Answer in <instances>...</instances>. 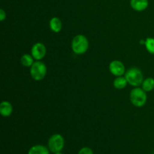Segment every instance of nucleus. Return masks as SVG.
<instances>
[{
  "instance_id": "3",
  "label": "nucleus",
  "mask_w": 154,
  "mask_h": 154,
  "mask_svg": "<svg viewBox=\"0 0 154 154\" xmlns=\"http://www.w3.org/2000/svg\"><path fill=\"white\" fill-rule=\"evenodd\" d=\"M147 92L144 91L142 88L135 87L132 89L130 92L129 98L132 105L138 108L143 107L146 104L147 100Z\"/></svg>"
},
{
  "instance_id": "9",
  "label": "nucleus",
  "mask_w": 154,
  "mask_h": 154,
  "mask_svg": "<svg viewBox=\"0 0 154 154\" xmlns=\"http://www.w3.org/2000/svg\"><path fill=\"white\" fill-rule=\"evenodd\" d=\"M13 112V106L11 103L8 101H3L0 104V114L2 117H8L11 116Z\"/></svg>"
},
{
  "instance_id": "8",
  "label": "nucleus",
  "mask_w": 154,
  "mask_h": 154,
  "mask_svg": "<svg viewBox=\"0 0 154 154\" xmlns=\"http://www.w3.org/2000/svg\"><path fill=\"white\" fill-rule=\"evenodd\" d=\"M148 0H130V6L136 11H143L148 7Z\"/></svg>"
},
{
  "instance_id": "18",
  "label": "nucleus",
  "mask_w": 154,
  "mask_h": 154,
  "mask_svg": "<svg viewBox=\"0 0 154 154\" xmlns=\"http://www.w3.org/2000/svg\"><path fill=\"white\" fill-rule=\"evenodd\" d=\"M54 154H64V153H62V151H61V152H57V153H54Z\"/></svg>"
},
{
  "instance_id": "5",
  "label": "nucleus",
  "mask_w": 154,
  "mask_h": 154,
  "mask_svg": "<svg viewBox=\"0 0 154 154\" xmlns=\"http://www.w3.org/2000/svg\"><path fill=\"white\" fill-rule=\"evenodd\" d=\"M65 147V139L60 134H54L49 138L48 147L53 153L61 152Z\"/></svg>"
},
{
  "instance_id": "14",
  "label": "nucleus",
  "mask_w": 154,
  "mask_h": 154,
  "mask_svg": "<svg viewBox=\"0 0 154 154\" xmlns=\"http://www.w3.org/2000/svg\"><path fill=\"white\" fill-rule=\"evenodd\" d=\"M34 60L35 59L33 58L32 54H25L21 57L20 62H21V64H22L23 66L30 68L32 66L33 63H34Z\"/></svg>"
},
{
  "instance_id": "16",
  "label": "nucleus",
  "mask_w": 154,
  "mask_h": 154,
  "mask_svg": "<svg viewBox=\"0 0 154 154\" xmlns=\"http://www.w3.org/2000/svg\"><path fill=\"white\" fill-rule=\"evenodd\" d=\"M78 154H94L93 150L89 147H84L78 151Z\"/></svg>"
},
{
  "instance_id": "4",
  "label": "nucleus",
  "mask_w": 154,
  "mask_h": 154,
  "mask_svg": "<svg viewBox=\"0 0 154 154\" xmlns=\"http://www.w3.org/2000/svg\"><path fill=\"white\" fill-rule=\"evenodd\" d=\"M48 72L47 66L41 60H36L30 67V75L35 81H42L45 78Z\"/></svg>"
},
{
  "instance_id": "11",
  "label": "nucleus",
  "mask_w": 154,
  "mask_h": 154,
  "mask_svg": "<svg viewBox=\"0 0 154 154\" xmlns=\"http://www.w3.org/2000/svg\"><path fill=\"white\" fill-rule=\"evenodd\" d=\"M49 26L51 31H53L54 32H60L62 29V27H63L61 20L59 17H54L50 20Z\"/></svg>"
},
{
  "instance_id": "7",
  "label": "nucleus",
  "mask_w": 154,
  "mask_h": 154,
  "mask_svg": "<svg viewBox=\"0 0 154 154\" xmlns=\"http://www.w3.org/2000/svg\"><path fill=\"white\" fill-rule=\"evenodd\" d=\"M46 53V47L42 42H37L32 47L31 54L35 60H42L45 57Z\"/></svg>"
},
{
  "instance_id": "13",
  "label": "nucleus",
  "mask_w": 154,
  "mask_h": 154,
  "mask_svg": "<svg viewBox=\"0 0 154 154\" xmlns=\"http://www.w3.org/2000/svg\"><path fill=\"white\" fill-rule=\"evenodd\" d=\"M142 89L145 92H150L154 90V78L149 77L144 80L141 84Z\"/></svg>"
},
{
  "instance_id": "2",
  "label": "nucleus",
  "mask_w": 154,
  "mask_h": 154,
  "mask_svg": "<svg viewBox=\"0 0 154 154\" xmlns=\"http://www.w3.org/2000/svg\"><path fill=\"white\" fill-rule=\"evenodd\" d=\"M124 77L129 85L135 87L141 85L144 80V75L141 69L136 67H132L128 69L125 73Z\"/></svg>"
},
{
  "instance_id": "10",
  "label": "nucleus",
  "mask_w": 154,
  "mask_h": 154,
  "mask_svg": "<svg viewBox=\"0 0 154 154\" xmlns=\"http://www.w3.org/2000/svg\"><path fill=\"white\" fill-rule=\"evenodd\" d=\"M49 148L42 144H35L33 145L28 150L27 154H50Z\"/></svg>"
},
{
  "instance_id": "6",
  "label": "nucleus",
  "mask_w": 154,
  "mask_h": 154,
  "mask_svg": "<svg viewBox=\"0 0 154 154\" xmlns=\"http://www.w3.org/2000/svg\"><path fill=\"white\" fill-rule=\"evenodd\" d=\"M109 71L114 76L120 77L125 75L126 68L124 64L120 60H113L109 64Z\"/></svg>"
},
{
  "instance_id": "1",
  "label": "nucleus",
  "mask_w": 154,
  "mask_h": 154,
  "mask_svg": "<svg viewBox=\"0 0 154 154\" xmlns=\"http://www.w3.org/2000/svg\"><path fill=\"white\" fill-rule=\"evenodd\" d=\"M89 41L84 35H77L72 41V49L75 54L82 55L89 49Z\"/></svg>"
},
{
  "instance_id": "15",
  "label": "nucleus",
  "mask_w": 154,
  "mask_h": 154,
  "mask_svg": "<svg viewBox=\"0 0 154 154\" xmlns=\"http://www.w3.org/2000/svg\"><path fill=\"white\" fill-rule=\"evenodd\" d=\"M144 46H145L146 50H147L150 54H154V38H147L145 39Z\"/></svg>"
},
{
  "instance_id": "17",
  "label": "nucleus",
  "mask_w": 154,
  "mask_h": 154,
  "mask_svg": "<svg viewBox=\"0 0 154 154\" xmlns=\"http://www.w3.org/2000/svg\"><path fill=\"white\" fill-rule=\"evenodd\" d=\"M6 19V12L2 8L0 9V20L4 21Z\"/></svg>"
},
{
  "instance_id": "12",
  "label": "nucleus",
  "mask_w": 154,
  "mask_h": 154,
  "mask_svg": "<svg viewBox=\"0 0 154 154\" xmlns=\"http://www.w3.org/2000/svg\"><path fill=\"white\" fill-rule=\"evenodd\" d=\"M128 82L125 77H117L113 82V85L117 90H123L127 85Z\"/></svg>"
}]
</instances>
